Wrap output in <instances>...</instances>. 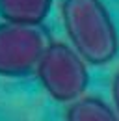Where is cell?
<instances>
[{
    "instance_id": "1",
    "label": "cell",
    "mask_w": 119,
    "mask_h": 121,
    "mask_svg": "<svg viewBox=\"0 0 119 121\" xmlns=\"http://www.w3.org/2000/svg\"><path fill=\"white\" fill-rule=\"evenodd\" d=\"M61 21L73 48L91 65L110 63L119 52V34L102 0H63Z\"/></svg>"
},
{
    "instance_id": "2",
    "label": "cell",
    "mask_w": 119,
    "mask_h": 121,
    "mask_svg": "<svg viewBox=\"0 0 119 121\" xmlns=\"http://www.w3.org/2000/svg\"><path fill=\"white\" fill-rule=\"evenodd\" d=\"M35 75L45 91L58 103H73L89 84L88 63L71 45L52 41L45 47L35 65Z\"/></svg>"
},
{
    "instance_id": "4",
    "label": "cell",
    "mask_w": 119,
    "mask_h": 121,
    "mask_svg": "<svg viewBox=\"0 0 119 121\" xmlns=\"http://www.w3.org/2000/svg\"><path fill=\"white\" fill-rule=\"evenodd\" d=\"M52 0H0V17L6 22L39 26L50 13Z\"/></svg>"
},
{
    "instance_id": "3",
    "label": "cell",
    "mask_w": 119,
    "mask_h": 121,
    "mask_svg": "<svg viewBox=\"0 0 119 121\" xmlns=\"http://www.w3.org/2000/svg\"><path fill=\"white\" fill-rule=\"evenodd\" d=\"M45 47L43 34L35 26L4 21L0 24V76L19 78L34 73Z\"/></svg>"
},
{
    "instance_id": "5",
    "label": "cell",
    "mask_w": 119,
    "mask_h": 121,
    "mask_svg": "<svg viewBox=\"0 0 119 121\" xmlns=\"http://www.w3.org/2000/svg\"><path fill=\"white\" fill-rule=\"evenodd\" d=\"M65 121H119L117 114L99 97H78L69 104Z\"/></svg>"
},
{
    "instance_id": "6",
    "label": "cell",
    "mask_w": 119,
    "mask_h": 121,
    "mask_svg": "<svg viewBox=\"0 0 119 121\" xmlns=\"http://www.w3.org/2000/svg\"><path fill=\"white\" fill-rule=\"evenodd\" d=\"M112 99H114V106H115V114L119 117V71L112 80Z\"/></svg>"
}]
</instances>
